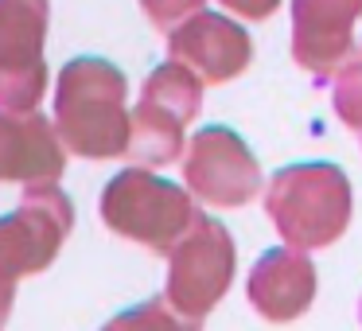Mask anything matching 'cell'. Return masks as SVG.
Segmentation results:
<instances>
[{
    "label": "cell",
    "instance_id": "1",
    "mask_svg": "<svg viewBox=\"0 0 362 331\" xmlns=\"http://www.w3.org/2000/svg\"><path fill=\"white\" fill-rule=\"evenodd\" d=\"M129 82L113 63L94 55L71 59L55 86V129L82 160H113L129 152L133 113L125 105Z\"/></svg>",
    "mask_w": 362,
    "mask_h": 331
},
{
    "label": "cell",
    "instance_id": "2",
    "mask_svg": "<svg viewBox=\"0 0 362 331\" xmlns=\"http://www.w3.org/2000/svg\"><path fill=\"white\" fill-rule=\"evenodd\" d=\"M265 211L292 250H323L339 242L351 222V180L335 164H292L269 180Z\"/></svg>",
    "mask_w": 362,
    "mask_h": 331
},
{
    "label": "cell",
    "instance_id": "3",
    "mask_svg": "<svg viewBox=\"0 0 362 331\" xmlns=\"http://www.w3.org/2000/svg\"><path fill=\"white\" fill-rule=\"evenodd\" d=\"M98 211L113 234L156 253H172L199 219L187 191L152 175L148 168H125L113 175L102 191Z\"/></svg>",
    "mask_w": 362,
    "mask_h": 331
},
{
    "label": "cell",
    "instance_id": "4",
    "mask_svg": "<svg viewBox=\"0 0 362 331\" xmlns=\"http://www.w3.org/2000/svg\"><path fill=\"white\" fill-rule=\"evenodd\" d=\"M74 226V207L55 183H28L20 207L0 219V323L12 315L16 281L43 273Z\"/></svg>",
    "mask_w": 362,
    "mask_h": 331
},
{
    "label": "cell",
    "instance_id": "5",
    "mask_svg": "<svg viewBox=\"0 0 362 331\" xmlns=\"http://www.w3.org/2000/svg\"><path fill=\"white\" fill-rule=\"evenodd\" d=\"M234 265H238V253L230 230L211 214H199L195 226L168 253L164 296L172 300L175 312L203 323V315L226 296L230 281H234Z\"/></svg>",
    "mask_w": 362,
    "mask_h": 331
},
{
    "label": "cell",
    "instance_id": "6",
    "mask_svg": "<svg viewBox=\"0 0 362 331\" xmlns=\"http://www.w3.org/2000/svg\"><path fill=\"white\" fill-rule=\"evenodd\" d=\"M47 0H0V110L35 113L47 90Z\"/></svg>",
    "mask_w": 362,
    "mask_h": 331
},
{
    "label": "cell",
    "instance_id": "7",
    "mask_svg": "<svg viewBox=\"0 0 362 331\" xmlns=\"http://www.w3.org/2000/svg\"><path fill=\"white\" fill-rule=\"evenodd\" d=\"M183 180L199 203L245 207L261 195V168L250 144L226 125H206L191 137L183 156Z\"/></svg>",
    "mask_w": 362,
    "mask_h": 331
},
{
    "label": "cell",
    "instance_id": "8",
    "mask_svg": "<svg viewBox=\"0 0 362 331\" xmlns=\"http://www.w3.org/2000/svg\"><path fill=\"white\" fill-rule=\"evenodd\" d=\"M362 0H292V59L315 79H335L362 55L351 40Z\"/></svg>",
    "mask_w": 362,
    "mask_h": 331
},
{
    "label": "cell",
    "instance_id": "9",
    "mask_svg": "<svg viewBox=\"0 0 362 331\" xmlns=\"http://www.w3.org/2000/svg\"><path fill=\"white\" fill-rule=\"evenodd\" d=\"M168 51L175 63L191 66L211 86L238 79L253 59L250 35L222 12H199L187 24H180L168 35Z\"/></svg>",
    "mask_w": 362,
    "mask_h": 331
},
{
    "label": "cell",
    "instance_id": "10",
    "mask_svg": "<svg viewBox=\"0 0 362 331\" xmlns=\"http://www.w3.org/2000/svg\"><path fill=\"white\" fill-rule=\"evenodd\" d=\"M66 168V144L40 113L0 110V183H55Z\"/></svg>",
    "mask_w": 362,
    "mask_h": 331
},
{
    "label": "cell",
    "instance_id": "11",
    "mask_svg": "<svg viewBox=\"0 0 362 331\" xmlns=\"http://www.w3.org/2000/svg\"><path fill=\"white\" fill-rule=\"evenodd\" d=\"M245 292L269 323L300 320L315 300V265L304 250H292V245L265 250L250 269Z\"/></svg>",
    "mask_w": 362,
    "mask_h": 331
},
{
    "label": "cell",
    "instance_id": "12",
    "mask_svg": "<svg viewBox=\"0 0 362 331\" xmlns=\"http://www.w3.org/2000/svg\"><path fill=\"white\" fill-rule=\"evenodd\" d=\"M183 129H187V121L180 113H172L152 98H141L133 110V137H129L125 160L133 168L175 164L183 156Z\"/></svg>",
    "mask_w": 362,
    "mask_h": 331
},
{
    "label": "cell",
    "instance_id": "13",
    "mask_svg": "<svg viewBox=\"0 0 362 331\" xmlns=\"http://www.w3.org/2000/svg\"><path fill=\"white\" fill-rule=\"evenodd\" d=\"M102 331H203V323L187 320L183 312H175L168 296H152L136 308L117 312Z\"/></svg>",
    "mask_w": 362,
    "mask_h": 331
},
{
    "label": "cell",
    "instance_id": "14",
    "mask_svg": "<svg viewBox=\"0 0 362 331\" xmlns=\"http://www.w3.org/2000/svg\"><path fill=\"white\" fill-rule=\"evenodd\" d=\"M331 102H335L339 121L354 133H362V55L331 79Z\"/></svg>",
    "mask_w": 362,
    "mask_h": 331
},
{
    "label": "cell",
    "instance_id": "15",
    "mask_svg": "<svg viewBox=\"0 0 362 331\" xmlns=\"http://www.w3.org/2000/svg\"><path fill=\"white\" fill-rule=\"evenodd\" d=\"M144 16H148V24H156L160 32H168V28H180L187 24L191 16H199L203 12V0H141Z\"/></svg>",
    "mask_w": 362,
    "mask_h": 331
},
{
    "label": "cell",
    "instance_id": "16",
    "mask_svg": "<svg viewBox=\"0 0 362 331\" xmlns=\"http://www.w3.org/2000/svg\"><path fill=\"white\" fill-rule=\"evenodd\" d=\"M222 8H230L242 20H265L281 8V0H222Z\"/></svg>",
    "mask_w": 362,
    "mask_h": 331
}]
</instances>
